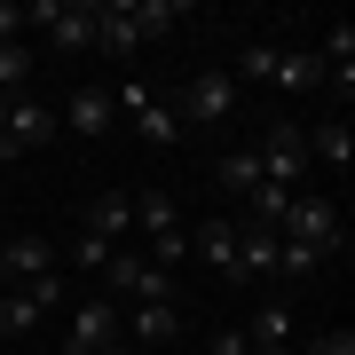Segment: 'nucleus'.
Listing matches in <instances>:
<instances>
[{"label": "nucleus", "mask_w": 355, "mask_h": 355, "mask_svg": "<svg viewBox=\"0 0 355 355\" xmlns=\"http://www.w3.org/2000/svg\"><path fill=\"white\" fill-rule=\"evenodd\" d=\"M268 268H277V229L237 221V284H245V277H268Z\"/></svg>", "instance_id": "18"}, {"label": "nucleus", "mask_w": 355, "mask_h": 355, "mask_svg": "<svg viewBox=\"0 0 355 355\" xmlns=\"http://www.w3.org/2000/svg\"><path fill=\"white\" fill-rule=\"evenodd\" d=\"M261 182H277V190H308V127H268V142H261Z\"/></svg>", "instance_id": "6"}, {"label": "nucleus", "mask_w": 355, "mask_h": 355, "mask_svg": "<svg viewBox=\"0 0 355 355\" xmlns=\"http://www.w3.org/2000/svg\"><path fill=\"white\" fill-rule=\"evenodd\" d=\"M55 127H71V135H87V142L119 135V103H111V87H71V103H64V119H55Z\"/></svg>", "instance_id": "12"}, {"label": "nucleus", "mask_w": 355, "mask_h": 355, "mask_svg": "<svg viewBox=\"0 0 355 355\" xmlns=\"http://www.w3.org/2000/svg\"><path fill=\"white\" fill-rule=\"evenodd\" d=\"M48 48L55 55H95V0H64V8H55Z\"/></svg>", "instance_id": "14"}, {"label": "nucleus", "mask_w": 355, "mask_h": 355, "mask_svg": "<svg viewBox=\"0 0 355 355\" xmlns=\"http://www.w3.org/2000/svg\"><path fill=\"white\" fill-rule=\"evenodd\" d=\"M229 103H237V79H229V71H198L190 87L174 95V119H182V127H221Z\"/></svg>", "instance_id": "7"}, {"label": "nucleus", "mask_w": 355, "mask_h": 355, "mask_svg": "<svg viewBox=\"0 0 355 355\" xmlns=\"http://www.w3.org/2000/svg\"><path fill=\"white\" fill-rule=\"evenodd\" d=\"M111 103H119V127H135L142 142H150V150H174V142H182L174 103H158L150 87H135V79H127V87H111Z\"/></svg>", "instance_id": "5"}, {"label": "nucleus", "mask_w": 355, "mask_h": 355, "mask_svg": "<svg viewBox=\"0 0 355 355\" xmlns=\"http://www.w3.org/2000/svg\"><path fill=\"white\" fill-rule=\"evenodd\" d=\"M190 261H205L214 277H229V284H237V214L198 221V229H190Z\"/></svg>", "instance_id": "11"}, {"label": "nucleus", "mask_w": 355, "mask_h": 355, "mask_svg": "<svg viewBox=\"0 0 355 355\" xmlns=\"http://www.w3.org/2000/svg\"><path fill=\"white\" fill-rule=\"evenodd\" d=\"M205 355H253V340H245V331H214V347Z\"/></svg>", "instance_id": "29"}, {"label": "nucleus", "mask_w": 355, "mask_h": 355, "mask_svg": "<svg viewBox=\"0 0 355 355\" xmlns=\"http://www.w3.org/2000/svg\"><path fill=\"white\" fill-rule=\"evenodd\" d=\"M245 340H253V347H292V308H277V300H268L261 316L245 324Z\"/></svg>", "instance_id": "21"}, {"label": "nucleus", "mask_w": 355, "mask_h": 355, "mask_svg": "<svg viewBox=\"0 0 355 355\" xmlns=\"http://www.w3.org/2000/svg\"><path fill=\"white\" fill-rule=\"evenodd\" d=\"M119 324H127V347H166L182 340V300H135L119 308Z\"/></svg>", "instance_id": "9"}, {"label": "nucleus", "mask_w": 355, "mask_h": 355, "mask_svg": "<svg viewBox=\"0 0 355 355\" xmlns=\"http://www.w3.org/2000/svg\"><path fill=\"white\" fill-rule=\"evenodd\" d=\"M277 268L308 277V268H324V253H316V245H300V237H277Z\"/></svg>", "instance_id": "24"}, {"label": "nucleus", "mask_w": 355, "mask_h": 355, "mask_svg": "<svg viewBox=\"0 0 355 355\" xmlns=\"http://www.w3.org/2000/svg\"><path fill=\"white\" fill-rule=\"evenodd\" d=\"M308 166H340V174L355 166V127L347 119H324V127L308 135Z\"/></svg>", "instance_id": "17"}, {"label": "nucleus", "mask_w": 355, "mask_h": 355, "mask_svg": "<svg viewBox=\"0 0 355 355\" xmlns=\"http://www.w3.org/2000/svg\"><path fill=\"white\" fill-rule=\"evenodd\" d=\"M300 355H355V331H347V324H340V331H324V340H308V347H300Z\"/></svg>", "instance_id": "26"}, {"label": "nucleus", "mask_w": 355, "mask_h": 355, "mask_svg": "<svg viewBox=\"0 0 355 355\" xmlns=\"http://www.w3.org/2000/svg\"><path fill=\"white\" fill-rule=\"evenodd\" d=\"M135 229L150 237V268L174 277V268L190 261V229H182V205L166 198V190H142V198H135Z\"/></svg>", "instance_id": "2"}, {"label": "nucleus", "mask_w": 355, "mask_h": 355, "mask_svg": "<svg viewBox=\"0 0 355 355\" xmlns=\"http://www.w3.org/2000/svg\"><path fill=\"white\" fill-rule=\"evenodd\" d=\"M111 340H127V324H119V300L87 292V300L71 308V340H64V355H103Z\"/></svg>", "instance_id": "8"}, {"label": "nucleus", "mask_w": 355, "mask_h": 355, "mask_svg": "<svg viewBox=\"0 0 355 355\" xmlns=\"http://www.w3.org/2000/svg\"><path fill=\"white\" fill-rule=\"evenodd\" d=\"M268 79L292 87V95H308V87H324V55L316 48H277V55H268Z\"/></svg>", "instance_id": "15"}, {"label": "nucleus", "mask_w": 355, "mask_h": 355, "mask_svg": "<svg viewBox=\"0 0 355 355\" xmlns=\"http://www.w3.org/2000/svg\"><path fill=\"white\" fill-rule=\"evenodd\" d=\"M79 229H87V237H103V245H127V237H135V198H127V190L87 198V205H79Z\"/></svg>", "instance_id": "13"}, {"label": "nucleus", "mask_w": 355, "mask_h": 355, "mask_svg": "<svg viewBox=\"0 0 355 355\" xmlns=\"http://www.w3.org/2000/svg\"><path fill=\"white\" fill-rule=\"evenodd\" d=\"M0 355H8V347H0Z\"/></svg>", "instance_id": "32"}, {"label": "nucleus", "mask_w": 355, "mask_h": 355, "mask_svg": "<svg viewBox=\"0 0 355 355\" xmlns=\"http://www.w3.org/2000/svg\"><path fill=\"white\" fill-rule=\"evenodd\" d=\"M103 355H142V347H127V340H111V347H103Z\"/></svg>", "instance_id": "30"}, {"label": "nucleus", "mask_w": 355, "mask_h": 355, "mask_svg": "<svg viewBox=\"0 0 355 355\" xmlns=\"http://www.w3.org/2000/svg\"><path fill=\"white\" fill-rule=\"evenodd\" d=\"M190 16V0H95V55L127 64L135 48H150L158 32H174Z\"/></svg>", "instance_id": "1"}, {"label": "nucleus", "mask_w": 355, "mask_h": 355, "mask_svg": "<svg viewBox=\"0 0 355 355\" xmlns=\"http://www.w3.org/2000/svg\"><path fill=\"white\" fill-rule=\"evenodd\" d=\"M103 300H119V308H135V300H174V277L150 268L142 245H119V253L103 261Z\"/></svg>", "instance_id": "3"}, {"label": "nucleus", "mask_w": 355, "mask_h": 355, "mask_svg": "<svg viewBox=\"0 0 355 355\" xmlns=\"http://www.w3.org/2000/svg\"><path fill=\"white\" fill-rule=\"evenodd\" d=\"M0 135L16 142V158H24V150H48V142H55V111H48L40 95H8V119H0Z\"/></svg>", "instance_id": "10"}, {"label": "nucleus", "mask_w": 355, "mask_h": 355, "mask_svg": "<svg viewBox=\"0 0 355 355\" xmlns=\"http://www.w3.org/2000/svg\"><path fill=\"white\" fill-rule=\"evenodd\" d=\"M32 331H40V300H32L24 284L0 292V347H8V340H32Z\"/></svg>", "instance_id": "19"}, {"label": "nucleus", "mask_w": 355, "mask_h": 355, "mask_svg": "<svg viewBox=\"0 0 355 355\" xmlns=\"http://www.w3.org/2000/svg\"><path fill=\"white\" fill-rule=\"evenodd\" d=\"M0 268H8V277H48V268H55V245L48 237H0Z\"/></svg>", "instance_id": "16"}, {"label": "nucleus", "mask_w": 355, "mask_h": 355, "mask_svg": "<svg viewBox=\"0 0 355 355\" xmlns=\"http://www.w3.org/2000/svg\"><path fill=\"white\" fill-rule=\"evenodd\" d=\"M55 8H64V0H24V32H48Z\"/></svg>", "instance_id": "27"}, {"label": "nucleus", "mask_w": 355, "mask_h": 355, "mask_svg": "<svg viewBox=\"0 0 355 355\" xmlns=\"http://www.w3.org/2000/svg\"><path fill=\"white\" fill-rule=\"evenodd\" d=\"M0 214H8V205H0Z\"/></svg>", "instance_id": "31"}, {"label": "nucleus", "mask_w": 355, "mask_h": 355, "mask_svg": "<svg viewBox=\"0 0 355 355\" xmlns=\"http://www.w3.org/2000/svg\"><path fill=\"white\" fill-rule=\"evenodd\" d=\"M0 95H32V48H24V40L0 48Z\"/></svg>", "instance_id": "22"}, {"label": "nucleus", "mask_w": 355, "mask_h": 355, "mask_svg": "<svg viewBox=\"0 0 355 355\" xmlns=\"http://www.w3.org/2000/svg\"><path fill=\"white\" fill-rule=\"evenodd\" d=\"M277 237L316 245L324 261H331V253H347V221H340V205H331L324 190H292V214H284V229H277Z\"/></svg>", "instance_id": "4"}, {"label": "nucleus", "mask_w": 355, "mask_h": 355, "mask_svg": "<svg viewBox=\"0 0 355 355\" xmlns=\"http://www.w3.org/2000/svg\"><path fill=\"white\" fill-rule=\"evenodd\" d=\"M111 253H119V245L87 237V229H79V237H71V268H79V277H103V261H111Z\"/></svg>", "instance_id": "23"}, {"label": "nucleus", "mask_w": 355, "mask_h": 355, "mask_svg": "<svg viewBox=\"0 0 355 355\" xmlns=\"http://www.w3.org/2000/svg\"><path fill=\"white\" fill-rule=\"evenodd\" d=\"M214 182H221V198H237V205H245V198L261 190V158H253V150H229V158L214 166Z\"/></svg>", "instance_id": "20"}, {"label": "nucleus", "mask_w": 355, "mask_h": 355, "mask_svg": "<svg viewBox=\"0 0 355 355\" xmlns=\"http://www.w3.org/2000/svg\"><path fill=\"white\" fill-rule=\"evenodd\" d=\"M8 40H24V8H16V0H0V48H8Z\"/></svg>", "instance_id": "28"}, {"label": "nucleus", "mask_w": 355, "mask_h": 355, "mask_svg": "<svg viewBox=\"0 0 355 355\" xmlns=\"http://www.w3.org/2000/svg\"><path fill=\"white\" fill-rule=\"evenodd\" d=\"M24 292H32V300H40V316H48V308H64V277H55V268H48V277H32Z\"/></svg>", "instance_id": "25"}]
</instances>
